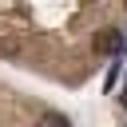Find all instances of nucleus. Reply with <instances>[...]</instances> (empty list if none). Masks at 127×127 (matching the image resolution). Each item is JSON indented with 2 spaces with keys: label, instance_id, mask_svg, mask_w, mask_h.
I'll use <instances>...</instances> for the list:
<instances>
[{
  "label": "nucleus",
  "instance_id": "39448f33",
  "mask_svg": "<svg viewBox=\"0 0 127 127\" xmlns=\"http://www.w3.org/2000/svg\"><path fill=\"white\" fill-rule=\"evenodd\" d=\"M123 8H127V0H123Z\"/></svg>",
  "mask_w": 127,
  "mask_h": 127
},
{
  "label": "nucleus",
  "instance_id": "7ed1b4c3",
  "mask_svg": "<svg viewBox=\"0 0 127 127\" xmlns=\"http://www.w3.org/2000/svg\"><path fill=\"white\" fill-rule=\"evenodd\" d=\"M0 56H20V40L4 32V36H0Z\"/></svg>",
  "mask_w": 127,
  "mask_h": 127
},
{
  "label": "nucleus",
  "instance_id": "f257e3e1",
  "mask_svg": "<svg viewBox=\"0 0 127 127\" xmlns=\"http://www.w3.org/2000/svg\"><path fill=\"white\" fill-rule=\"evenodd\" d=\"M123 48V36L115 32V28H99L95 36H91V52H99V56H107V52H119Z\"/></svg>",
  "mask_w": 127,
  "mask_h": 127
},
{
  "label": "nucleus",
  "instance_id": "f03ea898",
  "mask_svg": "<svg viewBox=\"0 0 127 127\" xmlns=\"http://www.w3.org/2000/svg\"><path fill=\"white\" fill-rule=\"evenodd\" d=\"M36 127H71L64 115H56V111H44L40 119H36Z\"/></svg>",
  "mask_w": 127,
  "mask_h": 127
},
{
  "label": "nucleus",
  "instance_id": "20e7f679",
  "mask_svg": "<svg viewBox=\"0 0 127 127\" xmlns=\"http://www.w3.org/2000/svg\"><path fill=\"white\" fill-rule=\"evenodd\" d=\"M123 99H127V87H123Z\"/></svg>",
  "mask_w": 127,
  "mask_h": 127
}]
</instances>
